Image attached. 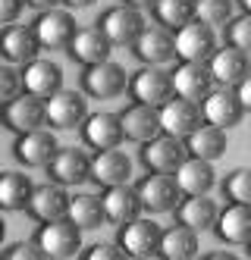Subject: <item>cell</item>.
Returning a JSON list of instances; mask_svg holds the SVG:
<instances>
[{"mask_svg": "<svg viewBox=\"0 0 251 260\" xmlns=\"http://www.w3.org/2000/svg\"><path fill=\"white\" fill-rule=\"evenodd\" d=\"M82 232L69 216H60V219H50V222H41L35 241L41 245L44 257L47 260H69L82 251Z\"/></svg>", "mask_w": 251, "mask_h": 260, "instance_id": "obj_1", "label": "cell"}, {"mask_svg": "<svg viewBox=\"0 0 251 260\" xmlns=\"http://www.w3.org/2000/svg\"><path fill=\"white\" fill-rule=\"evenodd\" d=\"M129 94H132V101L160 110L170 98H176L173 72L166 66H142L138 72H132V79H129Z\"/></svg>", "mask_w": 251, "mask_h": 260, "instance_id": "obj_2", "label": "cell"}, {"mask_svg": "<svg viewBox=\"0 0 251 260\" xmlns=\"http://www.w3.org/2000/svg\"><path fill=\"white\" fill-rule=\"evenodd\" d=\"M47 122V101L35 98L29 91L16 94L13 101L0 104V125L10 128L13 135H25L32 128H41Z\"/></svg>", "mask_w": 251, "mask_h": 260, "instance_id": "obj_3", "label": "cell"}, {"mask_svg": "<svg viewBox=\"0 0 251 260\" xmlns=\"http://www.w3.org/2000/svg\"><path fill=\"white\" fill-rule=\"evenodd\" d=\"M32 28L38 35L41 50H69L75 31H79V25H75V19H72V13L69 10H60V7L41 10V13L35 16Z\"/></svg>", "mask_w": 251, "mask_h": 260, "instance_id": "obj_4", "label": "cell"}, {"mask_svg": "<svg viewBox=\"0 0 251 260\" xmlns=\"http://www.w3.org/2000/svg\"><path fill=\"white\" fill-rule=\"evenodd\" d=\"M145 16L142 10H135L129 4H120V7H110L101 19H98V28L110 38L113 47H132L138 41V35L145 31Z\"/></svg>", "mask_w": 251, "mask_h": 260, "instance_id": "obj_5", "label": "cell"}, {"mask_svg": "<svg viewBox=\"0 0 251 260\" xmlns=\"http://www.w3.org/2000/svg\"><path fill=\"white\" fill-rule=\"evenodd\" d=\"M135 191L142 198V207L148 213H173L176 210V204L182 201V191L176 185V176L173 173H148L138 185H135Z\"/></svg>", "mask_w": 251, "mask_h": 260, "instance_id": "obj_6", "label": "cell"}, {"mask_svg": "<svg viewBox=\"0 0 251 260\" xmlns=\"http://www.w3.org/2000/svg\"><path fill=\"white\" fill-rule=\"evenodd\" d=\"M82 91L94 101L120 98L123 91H129V76H126V69L113 60L94 63V66H85V72H82Z\"/></svg>", "mask_w": 251, "mask_h": 260, "instance_id": "obj_7", "label": "cell"}, {"mask_svg": "<svg viewBox=\"0 0 251 260\" xmlns=\"http://www.w3.org/2000/svg\"><path fill=\"white\" fill-rule=\"evenodd\" d=\"M132 53L145 66H166V63L176 60V31L160 25V22L145 25V31L138 35V41L132 44Z\"/></svg>", "mask_w": 251, "mask_h": 260, "instance_id": "obj_8", "label": "cell"}, {"mask_svg": "<svg viewBox=\"0 0 251 260\" xmlns=\"http://www.w3.org/2000/svg\"><path fill=\"white\" fill-rule=\"evenodd\" d=\"M160 235L163 229L157 226L154 219L148 216H135L129 222H123L120 229V245L129 257H138V260H148V257H160Z\"/></svg>", "mask_w": 251, "mask_h": 260, "instance_id": "obj_9", "label": "cell"}, {"mask_svg": "<svg viewBox=\"0 0 251 260\" xmlns=\"http://www.w3.org/2000/svg\"><path fill=\"white\" fill-rule=\"evenodd\" d=\"M217 50V35L214 25H207L201 19L188 22L176 31V60L182 63H207Z\"/></svg>", "mask_w": 251, "mask_h": 260, "instance_id": "obj_10", "label": "cell"}, {"mask_svg": "<svg viewBox=\"0 0 251 260\" xmlns=\"http://www.w3.org/2000/svg\"><path fill=\"white\" fill-rule=\"evenodd\" d=\"M185 157H188L185 141L173 138L166 132H160L157 138L142 144V163L148 166V173H176Z\"/></svg>", "mask_w": 251, "mask_h": 260, "instance_id": "obj_11", "label": "cell"}, {"mask_svg": "<svg viewBox=\"0 0 251 260\" xmlns=\"http://www.w3.org/2000/svg\"><path fill=\"white\" fill-rule=\"evenodd\" d=\"M201 122H204V116H201V104L198 101H188V98L176 94L160 107V132H166L173 138L185 141Z\"/></svg>", "mask_w": 251, "mask_h": 260, "instance_id": "obj_12", "label": "cell"}, {"mask_svg": "<svg viewBox=\"0 0 251 260\" xmlns=\"http://www.w3.org/2000/svg\"><path fill=\"white\" fill-rule=\"evenodd\" d=\"M82 141L91 147V151H110V147H120L126 141L120 113H110V110L88 113V119L82 122Z\"/></svg>", "mask_w": 251, "mask_h": 260, "instance_id": "obj_13", "label": "cell"}, {"mask_svg": "<svg viewBox=\"0 0 251 260\" xmlns=\"http://www.w3.org/2000/svg\"><path fill=\"white\" fill-rule=\"evenodd\" d=\"M88 119V101L85 91H69L60 88L53 98H47V122L57 128H82V122Z\"/></svg>", "mask_w": 251, "mask_h": 260, "instance_id": "obj_14", "label": "cell"}, {"mask_svg": "<svg viewBox=\"0 0 251 260\" xmlns=\"http://www.w3.org/2000/svg\"><path fill=\"white\" fill-rule=\"evenodd\" d=\"M57 151H60V144H57L53 132H47V128H32L25 135H16V144H13V157L22 166H29V170L47 166Z\"/></svg>", "mask_w": 251, "mask_h": 260, "instance_id": "obj_15", "label": "cell"}, {"mask_svg": "<svg viewBox=\"0 0 251 260\" xmlns=\"http://www.w3.org/2000/svg\"><path fill=\"white\" fill-rule=\"evenodd\" d=\"M201 116L204 122L210 125H220V128H233L242 122L245 110H242V101L236 94V88H214L210 94L201 101Z\"/></svg>", "mask_w": 251, "mask_h": 260, "instance_id": "obj_16", "label": "cell"}, {"mask_svg": "<svg viewBox=\"0 0 251 260\" xmlns=\"http://www.w3.org/2000/svg\"><path fill=\"white\" fill-rule=\"evenodd\" d=\"M38 50H41V44H38V35L32 25H4L0 28V57H4L7 63L13 66H25L38 57Z\"/></svg>", "mask_w": 251, "mask_h": 260, "instance_id": "obj_17", "label": "cell"}, {"mask_svg": "<svg viewBox=\"0 0 251 260\" xmlns=\"http://www.w3.org/2000/svg\"><path fill=\"white\" fill-rule=\"evenodd\" d=\"M44 170L53 182L72 188V185H82L85 179H91V157L79 151V147H60Z\"/></svg>", "mask_w": 251, "mask_h": 260, "instance_id": "obj_18", "label": "cell"}, {"mask_svg": "<svg viewBox=\"0 0 251 260\" xmlns=\"http://www.w3.org/2000/svg\"><path fill=\"white\" fill-rule=\"evenodd\" d=\"M29 216L38 222H50V219H60L69 210V194H66V185L60 182H44V185H35V191L29 198Z\"/></svg>", "mask_w": 251, "mask_h": 260, "instance_id": "obj_19", "label": "cell"}, {"mask_svg": "<svg viewBox=\"0 0 251 260\" xmlns=\"http://www.w3.org/2000/svg\"><path fill=\"white\" fill-rule=\"evenodd\" d=\"M210 72H214V79L217 85L223 88H236L245 76H251V53L233 47V44H226V47H217L214 50V57L207 60Z\"/></svg>", "mask_w": 251, "mask_h": 260, "instance_id": "obj_20", "label": "cell"}, {"mask_svg": "<svg viewBox=\"0 0 251 260\" xmlns=\"http://www.w3.org/2000/svg\"><path fill=\"white\" fill-rule=\"evenodd\" d=\"M63 88V69L57 66L53 60H44V57H35L32 63L22 66V91L35 98H53L57 91Z\"/></svg>", "mask_w": 251, "mask_h": 260, "instance_id": "obj_21", "label": "cell"}, {"mask_svg": "<svg viewBox=\"0 0 251 260\" xmlns=\"http://www.w3.org/2000/svg\"><path fill=\"white\" fill-rule=\"evenodd\" d=\"M173 85H176L179 98L201 104L217 88V79H214V72H210L207 63H179V69H173Z\"/></svg>", "mask_w": 251, "mask_h": 260, "instance_id": "obj_22", "label": "cell"}, {"mask_svg": "<svg viewBox=\"0 0 251 260\" xmlns=\"http://www.w3.org/2000/svg\"><path fill=\"white\" fill-rule=\"evenodd\" d=\"M132 176V157L126 151H98L91 157V179L101 185V188H113V185H126Z\"/></svg>", "mask_w": 251, "mask_h": 260, "instance_id": "obj_23", "label": "cell"}, {"mask_svg": "<svg viewBox=\"0 0 251 260\" xmlns=\"http://www.w3.org/2000/svg\"><path fill=\"white\" fill-rule=\"evenodd\" d=\"M120 119H123V132H126L129 141L145 144V141L160 135V110L157 107H148V104L132 101L120 113Z\"/></svg>", "mask_w": 251, "mask_h": 260, "instance_id": "obj_24", "label": "cell"}, {"mask_svg": "<svg viewBox=\"0 0 251 260\" xmlns=\"http://www.w3.org/2000/svg\"><path fill=\"white\" fill-rule=\"evenodd\" d=\"M214 232L226 245H248L251 241V204H236L229 201L217 216Z\"/></svg>", "mask_w": 251, "mask_h": 260, "instance_id": "obj_25", "label": "cell"}, {"mask_svg": "<svg viewBox=\"0 0 251 260\" xmlns=\"http://www.w3.org/2000/svg\"><path fill=\"white\" fill-rule=\"evenodd\" d=\"M173 213H176V222H182V226L195 229V232H204V229L217 226L220 207H217V201H210V194H185Z\"/></svg>", "mask_w": 251, "mask_h": 260, "instance_id": "obj_26", "label": "cell"}, {"mask_svg": "<svg viewBox=\"0 0 251 260\" xmlns=\"http://www.w3.org/2000/svg\"><path fill=\"white\" fill-rule=\"evenodd\" d=\"M173 176H176V185H179L182 198L185 194H210V188H214V182H217L214 163L201 160V157H191V154L182 160V166Z\"/></svg>", "mask_w": 251, "mask_h": 260, "instance_id": "obj_27", "label": "cell"}, {"mask_svg": "<svg viewBox=\"0 0 251 260\" xmlns=\"http://www.w3.org/2000/svg\"><path fill=\"white\" fill-rule=\"evenodd\" d=\"M110 50H113L110 38L94 25V28H79L75 31V38L69 44V57L75 63H82V66H94V63L110 60Z\"/></svg>", "mask_w": 251, "mask_h": 260, "instance_id": "obj_28", "label": "cell"}, {"mask_svg": "<svg viewBox=\"0 0 251 260\" xmlns=\"http://www.w3.org/2000/svg\"><path fill=\"white\" fill-rule=\"evenodd\" d=\"M101 201H104L107 222H117V226H123V222H129L135 216H142V210H145L138 191L129 188V182L126 185H113V188H104Z\"/></svg>", "mask_w": 251, "mask_h": 260, "instance_id": "obj_29", "label": "cell"}, {"mask_svg": "<svg viewBox=\"0 0 251 260\" xmlns=\"http://www.w3.org/2000/svg\"><path fill=\"white\" fill-rule=\"evenodd\" d=\"M185 147H188V154L191 157H201V160H220L226 154V147H229V138H226V128L220 125H210V122H201L195 132H191L185 138Z\"/></svg>", "mask_w": 251, "mask_h": 260, "instance_id": "obj_30", "label": "cell"}, {"mask_svg": "<svg viewBox=\"0 0 251 260\" xmlns=\"http://www.w3.org/2000/svg\"><path fill=\"white\" fill-rule=\"evenodd\" d=\"M198 251H201L198 232L182 226V222H176L173 229H166L160 235V257L163 260H195Z\"/></svg>", "mask_w": 251, "mask_h": 260, "instance_id": "obj_31", "label": "cell"}, {"mask_svg": "<svg viewBox=\"0 0 251 260\" xmlns=\"http://www.w3.org/2000/svg\"><path fill=\"white\" fill-rule=\"evenodd\" d=\"M35 185L25 173L4 170L0 173V210H25Z\"/></svg>", "mask_w": 251, "mask_h": 260, "instance_id": "obj_32", "label": "cell"}, {"mask_svg": "<svg viewBox=\"0 0 251 260\" xmlns=\"http://www.w3.org/2000/svg\"><path fill=\"white\" fill-rule=\"evenodd\" d=\"M66 216H69L79 229H98V226H104V219H107V213H104V201H101L98 194H88V191L72 194V198H69V210H66Z\"/></svg>", "mask_w": 251, "mask_h": 260, "instance_id": "obj_33", "label": "cell"}, {"mask_svg": "<svg viewBox=\"0 0 251 260\" xmlns=\"http://www.w3.org/2000/svg\"><path fill=\"white\" fill-rule=\"evenodd\" d=\"M154 16H157L160 25L179 31L182 25L198 19V0H157L154 4Z\"/></svg>", "mask_w": 251, "mask_h": 260, "instance_id": "obj_34", "label": "cell"}, {"mask_svg": "<svg viewBox=\"0 0 251 260\" xmlns=\"http://www.w3.org/2000/svg\"><path fill=\"white\" fill-rule=\"evenodd\" d=\"M223 194L236 204H251V170L248 166H239L223 179Z\"/></svg>", "mask_w": 251, "mask_h": 260, "instance_id": "obj_35", "label": "cell"}, {"mask_svg": "<svg viewBox=\"0 0 251 260\" xmlns=\"http://www.w3.org/2000/svg\"><path fill=\"white\" fill-rule=\"evenodd\" d=\"M239 0H198V19L207 25H226Z\"/></svg>", "mask_w": 251, "mask_h": 260, "instance_id": "obj_36", "label": "cell"}, {"mask_svg": "<svg viewBox=\"0 0 251 260\" xmlns=\"http://www.w3.org/2000/svg\"><path fill=\"white\" fill-rule=\"evenodd\" d=\"M226 44L251 53V13L233 16V19L226 22Z\"/></svg>", "mask_w": 251, "mask_h": 260, "instance_id": "obj_37", "label": "cell"}, {"mask_svg": "<svg viewBox=\"0 0 251 260\" xmlns=\"http://www.w3.org/2000/svg\"><path fill=\"white\" fill-rule=\"evenodd\" d=\"M16 94H22V72L13 63H0V104L13 101Z\"/></svg>", "mask_w": 251, "mask_h": 260, "instance_id": "obj_38", "label": "cell"}, {"mask_svg": "<svg viewBox=\"0 0 251 260\" xmlns=\"http://www.w3.org/2000/svg\"><path fill=\"white\" fill-rule=\"evenodd\" d=\"M4 257H10V260H47L38 241H16V245L4 248Z\"/></svg>", "mask_w": 251, "mask_h": 260, "instance_id": "obj_39", "label": "cell"}, {"mask_svg": "<svg viewBox=\"0 0 251 260\" xmlns=\"http://www.w3.org/2000/svg\"><path fill=\"white\" fill-rule=\"evenodd\" d=\"M88 260H129V254L123 251V245H110V241H101V245H94L91 251H85Z\"/></svg>", "mask_w": 251, "mask_h": 260, "instance_id": "obj_40", "label": "cell"}, {"mask_svg": "<svg viewBox=\"0 0 251 260\" xmlns=\"http://www.w3.org/2000/svg\"><path fill=\"white\" fill-rule=\"evenodd\" d=\"M25 0H0V25H13L22 13Z\"/></svg>", "mask_w": 251, "mask_h": 260, "instance_id": "obj_41", "label": "cell"}, {"mask_svg": "<svg viewBox=\"0 0 251 260\" xmlns=\"http://www.w3.org/2000/svg\"><path fill=\"white\" fill-rule=\"evenodd\" d=\"M236 94H239V101H242V110H245V113H251V76H245V79L236 85Z\"/></svg>", "mask_w": 251, "mask_h": 260, "instance_id": "obj_42", "label": "cell"}, {"mask_svg": "<svg viewBox=\"0 0 251 260\" xmlns=\"http://www.w3.org/2000/svg\"><path fill=\"white\" fill-rule=\"evenodd\" d=\"M29 7H35V10H53L57 4H63V0H25Z\"/></svg>", "mask_w": 251, "mask_h": 260, "instance_id": "obj_43", "label": "cell"}, {"mask_svg": "<svg viewBox=\"0 0 251 260\" xmlns=\"http://www.w3.org/2000/svg\"><path fill=\"white\" fill-rule=\"evenodd\" d=\"M129 7H135V10H154V4H157V0H126Z\"/></svg>", "mask_w": 251, "mask_h": 260, "instance_id": "obj_44", "label": "cell"}, {"mask_svg": "<svg viewBox=\"0 0 251 260\" xmlns=\"http://www.w3.org/2000/svg\"><path fill=\"white\" fill-rule=\"evenodd\" d=\"M63 4L69 7V10H85V7H91L94 0H63Z\"/></svg>", "mask_w": 251, "mask_h": 260, "instance_id": "obj_45", "label": "cell"}, {"mask_svg": "<svg viewBox=\"0 0 251 260\" xmlns=\"http://www.w3.org/2000/svg\"><path fill=\"white\" fill-rule=\"evenodd\" d=\"M239 7H242L245 13H251V0H239Z\"/></svg>", "mask_w": 251, "mask_h": 260, "instance_id": "obj_46", "label": "cell"}, {"mask_svg": "<svg viewBox=\"0 0 251 260\" xmlns=\"http://www.w3.org/2000/svg\"><path fill=\"white\" fill-rule=\"evenodd\" d=\"M4 232H7V222H4V216H0V241H4Z\"/></svg>", "mask_w": 251, "mask_h": 260, "instance_id": "obj_47", "label": "cell"}, {"mask_svg": "<svg viewBox=\"0 0 251 260\" xmlns=\"http://www.w3.org/2000/svg\"><path fill=\"white\" fill-rule=\"evenodd\" d=\"M248 251H251V241H248Z\"/></svg>", "mask_w": 251, "mask_h": 260, "instance_id": "obj_48", "label": "cell"}]
</instances>
